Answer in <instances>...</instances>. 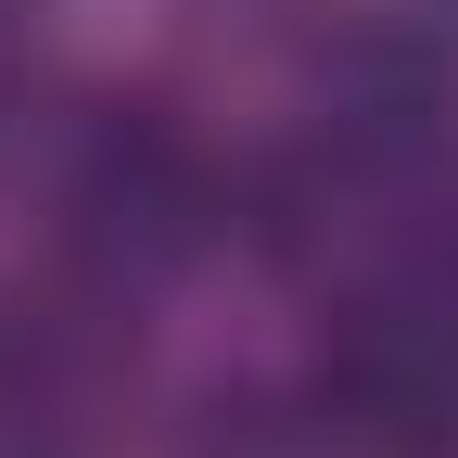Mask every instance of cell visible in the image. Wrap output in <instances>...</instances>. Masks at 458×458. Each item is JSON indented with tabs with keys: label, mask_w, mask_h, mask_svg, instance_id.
I'll use <instances>...</instances> for the list:
<instances>
[{
	"label": "cell",
	"mask_w": 458,
	"mask_h": 458,
	"mask_svg": "<svg viewBox=\"0 0 458 458\" xmlns=\"http://www.w3.org/2000/svg\"><path fill=\"white\" fill-rule=\"evenodd\" d=\"M51 204H64V242L89 255V280H114V293H140V280L191 267L216 229H229V179L191 114L165 102H89L64 153H51Z\"/></svg>",
	"instance_id": "obj_1"
},
{
	"label": "cell",
	"mask_w": 458,
	"mask_h": 458,
	"mask_svg": "<svg viewBox=\"0 0 458 458\" xmlns=\"http://www.w3.org/2000/svg\"><path fill=\"white\" fill-rule=\"evenodd\" d=\"M306 445L331 458H458V344L408 306H357L306 369Z\"/></svg>",
	"instance_id": "obj_2"
},
{
	"label": "cell",
	"mask_w": 458,
	"mask_h": 458,
	"mask_svg": "<svg viewBox=\"0 0 458 458\" xmlns=\"http://www.w3.org/2000/svg\"><path fill=\"white\" fill-rule=\"evenodd\" d=\"M394 306H408V318H433V331L458 344V204H433V216H420L408 267H394Z\"/></svg>",
	"instance_id": "obj_3"
},
{
	"label": "cell",
	"mask_w": 458,
	"mask_h": 458,
	"mask_svg": "<svg viewBox=\"0 0 458 458\" xmlns=\"http://www.w3.org/2000/svg\"><path fill=\"white\" fill-rule=\"evenodd\" d=\"M433 13H458V0H433Z\"/></svg>",
	"instance_id": "obj_4"
}]
</instances>
